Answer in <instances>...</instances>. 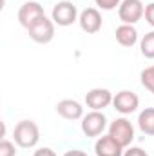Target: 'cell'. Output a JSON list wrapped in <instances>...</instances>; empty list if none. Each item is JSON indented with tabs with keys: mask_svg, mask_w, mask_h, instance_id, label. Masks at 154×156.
<instances>
[{
	"mask_svg": "<svg viewBox=\"0 0 154 156\" xmlns=\"http://www.w3.org/2000/svg\"><path fill=\"white\" fill-rule=\"evenodd\" d=\"M107 129V118L102 111H91L82 118V133L87 138H100Z\"/></svg>",
	"mask_w": 154,
	"mask_h": 156,
	"instance_id": "3957f363",
	"label": "cell"
},
{
	"mask_svg": "<svg viewBox=\"0 0 154 156\" xmlns=\"http://www.w3.org/2000/svg\"><path fill=\"white\" fill-rule=\"evenodd\" d=\"M78 9L76 5L69 0H62L58 2L53 11H51V18L56 26H62V27H67V26H73L75 22L78 20Z\"/></svg>",
	"mask_w": 154,
	"mask_h": 156,
	"instance_id": "277c9868",
	"label": "cell"
},
{
	"mask_svg": "<svg viewBox=\"0 0 154 156\" xmlns=\"http://www.w3.org/2000/svg\"><path fill=\"white\" fill-rule=\"evenodd\" d=\"M42 16H45L44 7L40 5L38 2H33V0L24 2V4L20 5V9H18V22H20V26L26 27V29H29L31 26H35Z\"/></svg>",
	"mask_w": 154,
	"mask_h": 156,
	"instance_id": "ba28073f",
	"label": "cell"
},
{
	"mask_svg": "<svg viewBox=\"0 0 154 156\" xmlns=\"http://www.w3.org/2000/svg\"><path fill=\"white\" fill-rule=\"evenodd\" d=\"M140 51L145 58L154 60V29L143 35V38L140 42Z\"/></svg>",
	"mask_w": 154,
	"mask_h": 156,
	"instance_id": "9a60e30c",
	"label": "cell"
},
{
	"mask_svg": "<svg viewBox=\"0 0 154 156\" xmlns=\"http://www.w3.org/2000/svg\"><path fill=\"white\" fill-rule=\"evenodd\" d=\"M114 94L105 89V87H94L85 94V105L91 111H103L105 107H109L113 104Z\"/></svg>",
	"mask_w": 154,
	"mask_h": 156,
	"instance_id": "9c48e42d",
	"label": "cell"
},
{
	"mask_svg": "<svg viewBox=\"0 0 154 156\" xmlns=\"http://www.w3.org/2000/svg\"><path fill=\"white\" fill-rule=\"evenodd\" d=\"M107 134H111L123 149H127V147H131V144L134 140V125L125 116L116 118L114 122L109 123V133Z\"/></svg>",
	"mask_w": 154,
	"mask_h": 156,
	"instance_id": "7a4b0ae2",
	"label": "cell"
},
{
	"mask_svg": "<svg viewBox=\"0 0 154 156\" xmlns=\"http://www.w3.org/2000/svg\"><path fill=\"white\" fill-rule=\"evenodd\" d=\"M94 154L96 156H123V147L116 142L111 134L100 136L94 144Z\"/></svg>",
	"mask_w": 154,
	"mask_h": 156,
	"instance_id": "8fae6325",
	"label": "cell"
},
{
	"mask_svg": "<svg viewBox=\"0 0 154 156\" xmlns=\"http://www.w3.org/2000/svg\"><path fill=\"white\" fill-rule=\"evenodd\" d=\"M113 107H114L120 115H123V116H125V115H132V113L138 111V107H140V98H138L136 93L123 89V91H120V93L114 94V98H113Z\"/></svg>",
	"mask_w": 154,
	"mask_h": 156,
	"instance_id": "52a82bcc",
	"label": "cell"
},
{
	"mask_svg": "<svg viewBox=\"0 0 154 156\" xmlns=\"http://www.w3.org/2000/svg\"><path fill=\"white\" fill-rule=\"evenodd\" d=\"M33 156H56V153L51 149V147H40L35 151V154Z\"/></svg>",
	"mask_w": 154,
	"mask_h": 156,
	"instance_id": "44dd1931",
	"label": "cell"
},
{
	"mask_svg": "<svg viewBox=\"0 0 154 156\" xmlns=\"http://www.w3.org/2000/svg\"><path fill=\"white\" fill-rule=\"evenodd\" d=\"M123 156H149L147 151H143L142 147H127L123 151Z\"/></svg>",
	"mask_w": 154,
	"mask_h": 156,
	"instance_id": "ffe728a7",
	"label": "cell"
},
{
	"mask_svg": "<svg viewBox=\"0 0 154 156\" xmlns=\"http://www.w3.org/2000/svg\"><path fill=\"white\" fill-rule=\"evenodd\" d=\"M145 15V5L142 0H121L120 7H118V16L121 20V24H131L134 26L136 22H140Z\"/></svg>",
	"mask_w": 154,
	"mask_h": 156,
	"instance_id": "5b68a950",
	"label": "cell"
},
{
	"mask_svg": "<svg viewBox=\"0 0 154 156\" xmlns=\"http://www.w3.org/2000/svg\"><path fill=\"white\" fill-rule=\"evenodd\" d=\"M94 2L103 11H113L116 7H120V4H121V0H94Z\"/></svg>",
	"mask_w": 154,
	"mask_h": 156,
	"instance_id": "ac0fdd59",
	"label": "cell"
},
{
	"mask_svg": "<svg viewBox=\"0 0 154 156\" xmlns=\"http://www.w3.org/2000/svg\"><path fill=\"white\" fill-rule=\"evenodd\" d=\"M114 37H116V42H118L121 47H132V45H136V42H138V31H136V27L131 26V24H121V26L116 27Z\"/></svg>",
	"mask_w": 154,
	"mask_h": 156,
	"instance_id": "4fadbf2b",
	"label": "cell"
},
{
	"mask_svg": "<svg viewBox=\"0 0 154 156\" xmlns=\"http://www.w3.org/2000/svg\"><path fill=\"white\" fill-rule=\"evenodd\" d=\"M54 22L53 18H47V16H42L35 26H31L27 29L29 33V38L37 44H49L51 40L54 38Z\"/></svg>",
	"mask_w": 154,
	"mask_h": 156,
	"instance_id": "8992f818",
	"label": "cell"
},
{
	"mask_svg": "<svg viewBox=\"0 0 154 156\" xmlns=\"http://www.w3.org/2000/svg\"><path fill=\"white\" fill-rule=\"evenodd\" d=\"M54 109H56V113L60 116L65 118V120H80V118H83V107H82V104L76 102V100H73V98L60 100Z\"/></svg>",
	"mask_w": 154,
	"mask_h": 156,
	"instance_id": "7c38bea8",
	"label": "cell"
},
{
	"mask_svg": "<svg viewBox=\"0 0 154 156\" xmlns=\"http://www.w3.org/2000/svg\"><path fill=\"white\" fill-rule=\"evenodd\" d=\"M0 156H16V149H15V144L2 138L0 142Z\"/></svg>",
	"mask_w": 154,
	"mask_h": 156,
	"instance_id": "e0dca14e",
	"label": "cell"
},
{
	"mask_svg": "<svg viewBox=\"0 0 154 156\" xmlns=\"http://www.w3.org/2000/svg\"><path fill=\"white\" fill-rule=\"evenodd\" d=\"M140 78H142V85H143L149 93L154 94V64L149 66V67H145V69L142 71Z\"/></svg>",
	"mask_w": 154,
	"mask_h": 156,
	"instance_id": "2e32d148",
	"label": "cell"
},
{
	"mask_svg": "<svg viewBox=\"0 0 154 156\" xmlns=\"http://www.w3.org/2000/svg\"><path fill=\"white\" fill-rule=\"evenodd\" d=\"M13 138H15V144H16L18 147L31 149V147H35V145L38 144L40 129L33 120H22V122H18V123L15 125Z\"/></svg>",
	"mask_w": 154,
	"mask_h": 156,
	"instance_id": "6da1fadb",
	"label": "cell"
},
{
	"mask_svg": "<svg viewBox=\"0 0 154 156\" xmlns=\"http://www.w3.org/2000/svg\"><path fill=\"white\" fill-rule=\"evenodd\" d=\"M78 24L82 31H85L87 35H94L102 29V15L96 7H85L78 16Z\"/></svg>",
	"mask_w": 154,
	"mask_h": 156,
	"instance_id": "30bf717a",
	"label": "cell"
},
{
	"mask_svg": "<svg viewBox=\"0 0 154 156\" xmlns=\"http://www.w3.org/2000/svg\"><path fill=\"white\" fill-rule=\"evenodd\" d=\"M64 156H89V154L83 153V151H80V149H71V151H67Z\"/></svg>",
	"mask_w": 154,
	"mask_h": 156,
	"instance_id": "7402d4cb",
	"label": "cell"
},
{
	"mask_svg": "<svg viewBox=\"0 0 154 156\" xmlns=\"http://www.w3.org/2000/svg\"><path fill=\"white\" fill-rule=\"evenodd\" d=\"M151 2H154V0H151Z\"/></svg>",
	"mask_w": 154,
	"mask_h": 156,
	"instance_id": "603a6c76",
	"label": "cell"
},
{
	"mask_svg": "<svg viewBox=\"0 0 154 156\" xmlns=\"http://www.w3.org/2000/svg\"><path fill=\"white\" fill-rule=\"evenodd\" d=\"M138 127L143 134L154 136V107H145L138 115Z\"/></svg>",
	"mask_w": 154,
	"mask_h": 156,
	"instance_id": "5bb4252c",
	"label": "cell"
},
{
	"mask_svg": "<svg viewBox=\"0 0 154 156\" xmlns=\"http://www.w3.org/2000/svg\"><path fill=\"white\" fill-rule=\"evenodd\" d=\"M143 16H145V20H147V24L154 27V2H151V4L145 5V15H143Z\"/></svg>",
	"mask_w": 154,
	"mask_h": 156,
	"instance_id": "d6986e66",
	"label": "cell"
}]
</instances>
